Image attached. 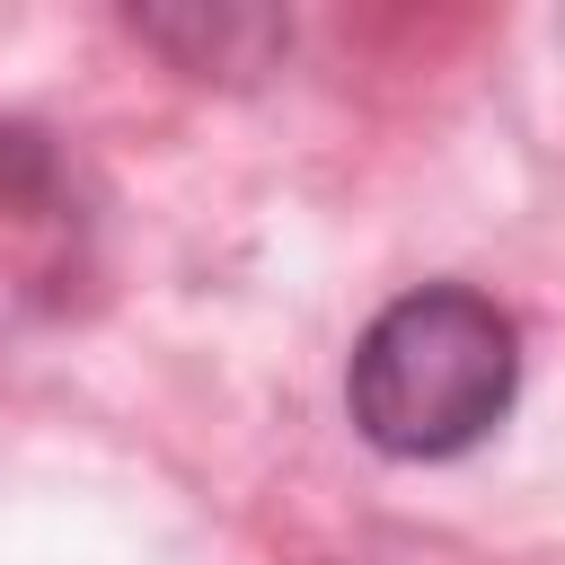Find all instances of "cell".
Returning a JSON list of instances; mask_svg holds the SVG:
<instances>
[{
  "instance_id": "cell-2",
  "label": "cell",
  "mask_w": 565,
  "mask_h": 565,
  "mask_svg": "<svg viewBox=\"0 0 565 565\" xmlns=\"http://www.w3.org/2000/svg\"><path fill=\"white\" fill-rule=\"evenodd\" d=\"M97 274V212L71 150L35 124H0V344L53 327Z\"/></svg>"
},
{
  "instance_id": "cell-3",
  "label": "cell",
  "mask_w": 565,
  "mask_h": 565,
  "mask_svg": "<svg viewBox=\"0 0 565 565\" xmlns=\"http://www.w3.org/2000/svg\"><path fill=\"white\" fill-rule=\"evenodd\" d=\"M150 44H168L185 71H256L291 26L274 9H132Z\"/></svg>"
},
{
  "instance_id": "cell-1",
  "label": "cell",
  "mask_w": 565,
  "mask_h": 565,
  "mask_svg": "<svg viewBox=\"0 0 565 565\" xmlns=\"http://www.w3.org/2000/svg\"><path fill=\"white\" fill-rule=\"evenodd\" d=\"M521 388V335L486 291L424 282L388 300L344 371L353 433L388 459H459L477 450Z\"/></svg>"
}]
</instances>
